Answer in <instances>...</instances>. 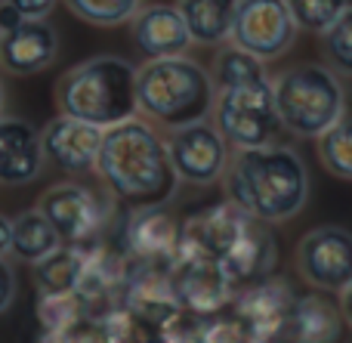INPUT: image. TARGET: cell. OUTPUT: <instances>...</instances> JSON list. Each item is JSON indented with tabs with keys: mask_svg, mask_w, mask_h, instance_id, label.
<instances>
[{
	"mask_svg": "<svg viewBox=\"0 0 352 343\" xmlns=\"http://www.w3.org/2000/svg\"><path fill=\"white\" fill-rule=\"evenodd\" d=\"M93 170L102 177L111 198L127 210L167 204L179 189L167 142L140 115L102 130Z\"/></svg>",
	"mask_w": 352,
	"mask_h": 343,
	"instance_id": "obj_1",
	"label": "cell"
},
{
	"mask_svg": "<svg viewBox=\"0 0 352 343\" xmlns=\"http://www.w3.org/2000/svg\"><path fill=\"white\" fill-rule=\"evenodd\" d=\"M226 195L260 223H285L303 210L309 198V170L294 148L272 142L260 148H235L223 177Z\"/></svg>",
	"mask_w": 352,
	"mask_h": 343,
	"instance_id": "obj_2",
	"label": "cell"
},
{
	"mask_svg": "<svg viewBox=\"0 0 352 343\" xmlns=\"http://www.w3.org/2000/svg\"><path fill=\"white\" fill-rule=\"evenodd\" d=\"M213 99L217 87L210 71L195 59H186V53L148 59L136 68V111L167 130L210 118Z\"/></svg>",
	"mask_w": 352,
	"mask_h": 343,
	"instance_id": "obj_3",
	"label": "cell"
},
{
	"mask_svg": "<svg viewBox=\"0 0 352 343\" xmlns=\"http://www.w3.org/2000/svg\"><path fill=\"white\" fill-rule=\"evenodd\" d=\"M56 105L62 115L96 127H111L136 115V65L121 56H96L68 68L56 80Z\"/></svg>",
	"mask_w": 352,
	"mask_h": 343,
	"instance_id": "obj_4",
	"label": "cell"
},
{
	"mask_svg": "<svg viewBox=\"0 0 352 343\" xmlns=\"http://www.w3.org/2000/svg\"><path fill=\"white\" fill-rule=\"evenodd\" d=\"M275 111L285 133L300 140H318L346 109L340 74L328 65H294L272 80Z\"/></svg>",
	"mask_w": 352,
	"mask_h": 343,
	"instance_id": "obj_5",
	"label": "cell"
},
{
	"mask_svg": "<svg viewBox=\"0 0 352 343\" xmlns=\"http://www.w3.org/2000/svg\"><path fill=\"white\" fill-rule=\"evenodd\" d=\"M213 124L223 133L229 148H260L272 146L281 140L285 127L275 111L272 99V80L248 87H232V90H217L213 99Z\"/></svg>",
	"mask_w": 352,
	"mask_h": 343,
	"instance_id": "obj_6",
	"label": "cell"
},
{
	"mask_svg": "<svg viewBox=\"0 0 352 343\" xmlns=\"http://www.w3.org/2000/svg\"><path fill=\"white\" fill-rule=\"evenodd\" d=\"M300 28L285 0H238L229 41L256 59H281L294 47Z\"/></svg>",
	"mask_w": 352,
	"mask_h": 343,
	"instance_id": "obj_7",
	"label": "cell"
},
{
	"mask_svg": "<svg viewBox=\"0 0 352 343\" xmlns=\"http://www.w3.org/2000/svg\"><path fill=\"white\" fill-rule=\"evenodd\" d=\"M37 210L50 220V226L56 229L62 241L68 245H90L99 241V235L105 232L111 220V210L96 192H90L87 186L78 183H62L53 186L41 195Z\"/></svg>",
	"mask_w": 352,
	"mask_h": 343,
	"instance_id": "obj_8",
	"label": "cell"
},
{
	"mask_svg": "<svg viewBox=\"0 0 352 343\" xmlns=\"http://www.w3.org/2000/svg\"><path fill=\"white\" fill-rule=\"evenodd\" d=\"M167 155H170L179 183L188 186L219 183L226 164H229V146L210 118L173 127L170 140H167Z\"/></svg>",
	"mask_w": 352,
	"mask_h": 343,
	"instance_id": "obj_9",
	"label": "cell"
},
{
	"mask_svg": "<svg viewBox=\"0 0 352 343\" xmlns=\"http://www.w3.org/2000/svg\"><path fill=\"white\" fill-rule=\"evenodd\" d=\"M297 272L306 285L340 294L352 285V232L343 226H318L297 245Z\"/></svg>",
	"mask_w": 352,
	"mask_h": 343,
	"instance_id": "obj_10",
	"label": "cell"
},
{
	"mask_svg": "<svg viewBox=\"0 0 352 343\" xmlns=\"http://www.w3.org/2000/svg\"><path fill=\"white\" fill-rule=\"evenodd\" d=\"M167 276H170V288L179 309H186L192 316L219 313V309L229 307L232 294H235L219 260L204 257V254L176 251L173 260L167 263Z\"/></svg>",
	"mask_w": 352,
	"mask_h": 343,
	"instance_id": "obj_11",
	"label": "cell"
},
{
	"mask_svg": "<svg viewBox=\"0 0 352 343\" xmlns=\"http://www.w3.org/2000/svg\"><path fill=\"white\" fill-rule=\"evenodd\" d=\"M294 303V291L281 278H256L232 294L229 309L241 328V340H281V325Z\"/></svg>",
	"mask_w": 352,
	"mask_h": 343,
	"instance_id": "obj_12",
	"label": "cell"
},
{
	"mask_svg": "<svg viewBox=\"0 0 352 343\" xmlns=\"http://www.w3.org/2000/svg\"><path fill=\"white\" fill-rule=\"evenodd\" d=\"M121 251L136 263H170L179 241V226L167 204L152 208H133L121 217Z\"/></svg>",
	"mask_w": 352,
	"mask_h": 343,
	"instance_id": "obj_13",
	"label": "cell"
},
{
	"mask_svg": "<svg viewBox=\"0 0 352 343\" xmlns=\"http://www.w3.org/2000/svg\"><path fill=\"white\" fill-rule=\"evenodd\" d=\"M102 127L87 124L80 118L59 115L41 130L43 158H50L65 173H90L96 167Z\"/></svg>",
	"mask_w": 352,
	"mask_h": 343,
	"instance_id": "obj_14",
	"label": "cell"
},
{
	"mask_svg": "<svg viewBox=\"0 0 352 343\" xmlns=\"http://www.w3.org/2000/svg\"><path fill=\"white\" fill-rule=\"evenodd\" d=\"M250 220H254V217L244 214L235 201H223V204H217V208L204 210V214L192 217V220L179 229L176 251L204 254V257L223 260V254L241 239V232L250 226Z\"/></svg>",
	"mask_w": 352,
	"mask_h": 343,
	"instance_id": "obj_15",
	"label": "cell"
},
{
	"mask_svg": "<svg viewBox=\"0 0 352 343\" xmlns=\"http://www.w3.org/2000/svg\"><path fill=\"white\" fill-rule=\"evenodd\" d=\"M59 53V37L43 19H22L0 31V65L10 74H37L53 65Z\"/></svg>",
	"mask_w": 352,
	"mask_h": 343,
	"instance_id": "obj_16",
	"label": "cell"
},
{
	"mask_svg": "<svg viewBox=\"0 0 352 343\" xmlns=\"http://www.w3.org/2000/svg\"><path fill=\"white\" fill-rule=\"evenodd\" d=\"M130 34H133V47L146 59L182 56L192 47V37H188L176 3H152L146 10H136L130 16Z\"/></svg>",
	"mask_w": 352,
	"mask_h": 343,
	"instance_id": "obj_17",
	"label": "cell"
},
{
	"mask_svg": "<svg viewBox=\"0 0 352 343\" xmlns=\"http://www.w3.org/2000/svg\"><path fill=\"white\" fill-rule=\"evenodd\" d=\"M41 133L28 121L0 118V183L25 186L41 177L43 170Z\"/></svg>",
	"mask_w": 352,
	"mask_h": 343,
	"instance_id": "obj_18",
	"label": "cell"
},
{
	"mask_svg": "<svg viewBox=\"0 0 352 343\" xmlns=\"http://www.w3.org/2000/svg\"><path fill=\"white\" fill-rule=\"evenodd\" d=\"M219 266L229 276L235 291L256 282V278L269 276V269L275 266V241L266 232V223L250 220V226L241 232V239L223 254Z\"/></svg>",
	"mask_w": 352,
	"mask_h": 343,
	"instance_id": "obj_19",
	"label": "cell"
},
{
	"mask_svg": "<svg viewBox=\"0 0 352 343\" xmlns=\"http://www.w3.org/2000/svg\"><path fill=\"white\" fill-rule=\"evenodd\" d=\"M343 331L340 307L322 294L294 297L287 319L281 325V340H303V343H328L337 340Z\"/></svg>",
	"mask_w": 352,
	"mask_h": 343,
	"instance_id": "obj_20",
	"label": "cell"
},
{
	"mask_svg": "<svg viewBox=\"0 0 352 343\" xmlns=\"http://www.w3.org/2000/svg\"><path fill=\"white\" fill-rule=\"evenodd\" d=\"M238 0H176L186 31L192 43L201 47H219L232 34V16Z\"/></svg>",
	"mask_w": 352,
	"mask_h": 343,
	"instance_id": "obj_21",
	"label": "cell"
},
{
	"mask_svg": "<svg viewBox=\"0 0 352 343\" xmlns=\"http://www.w3.org/2000/svg\"><path fill=\"white\" fill-rule=\"evenodd\" d=\"M80 269H84V247L68 245L56 247L43 260L34 263V282L41 294H72L80 282Z\"/></svg>",
	"mask_w": 352,
	"mask_h": 343,
	"instance_id": "obj_22",
	"label": "cell"
},
{
	"mask_svg": "<svg viewBox=\"0 0 352 343\" xmlns=\"http://www.w3.org/2000/svg\"><path fill=\"white\" fill-rule=\"evenodd\" d=\"M62 245V239L56 235V229L50 226V220L41 210H25L12 220V239L10 251L25 263H37L47 254H53Z\"/></svg>",
	"mask_w": 352,
	"mask_h": 343,
	"instance_id": "obj_23",
	"label": "cell"
},
{
	"mask_svg": "<svg viewBox=\"0 0 352 343\" xmlns=\"http://www.w3.org/2000/svg\"><path fill=\"white\" fill-rule=\"evenodd\" d=\"M266 62L256 59L254 53H248V49L235 47V43H229V47H223L217 53V59H213V68H210V80L217 90H232V87H248V84H260V80H266Z\"/></svg>",
	"mask_w": 352,
	"mask_h": 343,
	"instance_id": "obj_24",
	"label": "cell"
},
{
	"mask_svg": "<svg viewBox=\"0 0 352 343\" xmlns=\"http://www.w3.org/2000/svg\"><path fill=\"white\" fill-rule=\"evenodd\" d=\"M318 158L324 170L340 179H352V111L343 109V115L318 136Z\"/></svg>",
	"mask_w": 352,
	"mask_h": 343,
	"instance_id": "obj_25",
	"label": "cell"
},
{
	"mask_svg": "<svg viewBox=\"0 0 352 343\" xmlns=\"http://www.w3.org/2000/svg\"><path fill=\"white\" fill-rule=\"evenodd\" d=\"M318 37H322V53L331 71L352 78V3L343 6V12Z\"/></svg>",
	"mask_w": 352,
	"mask_h": 343,
	"instance_id": "obj_26",
	"label": "cell"
},
{
	"mask_svg": "<svg viewBox=\"0 0 352 343\" xmlns=\"http://www.w3.org/2000/svg\"><path fill=\"white\" fill-rule=\"evenodd\" d=\"M65 6L84 22L111 28L130 22V16L140 10V0H65Z\"/></svg>",
	"mask_w": 352,
	"mask_h": 343,
	"instance_id": "obj_27",
	"label": "cell"
},
{
	"mask_svg": "<svg viewBox=\"0 0 352 343\" xmlns=\"http://www.w3.org/2000/svg\"><path fill=\"white\" fill-rule=\"evenodd\" d=\"M285 3H287V10H291L297 28L309 31V34H322V31L340 16L349 0H285Z\"/></svg>",
	"mask_w": 352,
	"mask_h": 343,
	"instance_id": "obj_28",
	"label": "cell"
},
{
	"mask_svg": "<svg viewBox=\"0 0 352 343\" xmlns=\"http://www.w3.org/2000/svg\"><path fill=\"white\" fill-rule=\"evenodd\" d=\"M12 300H16V272L0 257V316L12 307Z\"/></svg>",
	"mask_w": 352,
	"mask_h": 343,
	"instance_id": "obj_29",
	"label": "cell"
},
{
	"mask_svg": "<svg viewBox=\"0 0 352 343\" xmlns=\"http://www.w3.org/2000/svg\"><path fill=\"white\" fill-rule=\"evenodd\" d=\"M6 3L16 6L25 19H47L59 0H6Z\"/></svg>",
	"mask_w": 352,
	"mask_h": 343,
	"instance_id": "obj_30",
	"label": "cell"
},
{
	"mask_svg": "<svg viewBox=\"0 0 352 343\" xmlns=\"http://www.w3.org/2000/svg\"><path fill=\"white\" fill-rule=\"evenodd\" d=\"M22 19H25V16H22V12H19L12 3H6V0L0 3V31H6V28H12V25H19Z\"/></svg>",
	"mask_w": 352,
	"mask_h": 343,
	"instance_id": "obj_31",
	"label": "cell"
},
{
	"mask_svg": "<svg viewBox=\"0 0 352 343\" xmlns=\"http://www.w3.org/2000/svg\"><path fill=\"white\" fill-rule=\"evenodd\" d=\"M10 239H12V220H6V217L0 214V257L10 254Z\"/></svg>",
	"mask_w": 352,
	"mask_h": 343,
	"instance_id": "obj_32",
	"label": "cell"
},
{
	"mask_svg": "<svg viewBox=\"0 0 352 343\" xmlns=\"http://www.w3.org/2000/svg\"><path fill=\"white\" fill-rule=\"evenodd\" d=\"M340 316H343V322L352 328V285L340 291Z\"/></svg>",
	"mask_w": 352,
	"mask_h": 343,
	"instance_id": "obj_33",
	"label": "cell"
},
{
	"mask_svg": "<svg viewBox=\"0 0 352 343\" xmlns=\"http://www.w3.org/2000/svg\"><path fill=\"white\" fill-rule=\"evenodd\" d=\"M0 109H3V84H0Z\"/></svg>",
	"mask_w": 352,
	"mask_h": 343,
	"instance_id": "obj_34",
	"label": "cell"
}]
</instances>
